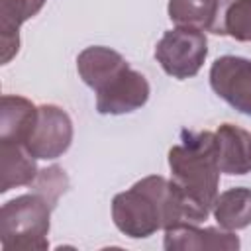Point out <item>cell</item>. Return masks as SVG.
<instances>
[{
    "mask_svg": "<svg viewBox=\"0 0 251 251\" xmlns=\"http://www.w3.org/2000/svg\"><path fill=\"white\" fill-rule=\"evenodd\" d=\"M112 220L131 239H143L157 229L180 224H198L180 188L161 175L145 176L131 188L116 194L112 200Z\"/></svg>",
    "mask_w": 251,
    "mask_h": 251,
    "instance_id": "6da1fadb",
    "label": "cell"
},
{
    "mask_svg": "<svg viewBox=\"0 0 251 251\" xmlns=\"http://www.w3.org/2000/svg\"><path fill=\"white\" fill-rule=\"evenodd\" d=\"M171 180L180 188L198 224L208 218L218 198L220 167L212 131H182V143L169 151Z\"/></svg>",
    "mask_w": 251,
    "mask_h": 251,
    "instance_id": "7a4b0ae2",
    "label": "cell"
},
{
    "mask_svg": "<svg viewBox=\"0 0 251 251\" xmlns=\"http://www.w3.org/2000/svg\"><path fill=\"white\" fill-rule=\"evenodd\" d=\"M51 204L37 192L8 200L0 210V243L6 251H45L49 247Z\"/></svg>",
    "mask_w": 251,
    "mask_h": 251,
    "instance_id": "3957f363",
    "label": "cell"
},
{
    "mask_svg": "<svg viewBox=\"0 0 251 251\" xmlns=\"http://www.w3.org/2000/svg\"><path fill=\"white\" fill-rule=\"evenodd\" d=\"M208 55V39L202 29L176 25L159 39L155 59L161 69L178 80L198 75Z\"/></svg>",
    "mask_w": 251,
    "mask_h": 251,
    "instance_id": "277c9868",
    "label": "cell"
},
{
    "mask_svg": "<svg viewBox=\"0 0 251 251\" xmlns=\"http://www.w3.org/2000/svg\"><path fill=\"white\" fill-rule=\"evenodd\" d=\"M73 141V122L69 114L55 104L37 106L35 126L25 139V149L35 159H57L61 157Z\"/></svg>",
    "mask_w": 251,
    "mask_h": 251,
    "instance_id": "5b68a950",
    "label": "cell"
},
{
    "mask_svg": "<svg viewBox=\"0 0 251 251\" xmlns=\"http://www.w3.org/2000/svg\"><path fill=\"white\" fill-rule=\"evenodd\" d=\"M210 86L233 110L251 116V59L218 57L210 67Z\"/></svg>",
    "mask_w": 251,
    "mask_h": 251,
    "instance_id": "8992f818",
    "label": "cell"
},
{
    "mask_svg": "<svg viewBox=\"0 0 251 251\" xmlns=\"http://www.w3.org/2000/svg\"><path fill=\"white\" fill-rule=\"evenodd\" d=\"M149 92L151 88L147 78L139 71L127 67L94 92L96 110L98 114H110V116L127 114L141 108L149 100Z\"/></svg>",
    "mask_w": 251,
    "mask_h": 251,
    "instance_id": "52a82bcc",
    "label": "cell"
},
{
    "mask_svg": "<svg viewBox=\"0 0 251 251\" xmlns=\"http://www.w3.org/2000/svg\"><path fill=\"white\" fill-rule=\"evenodd\" d=\"M163 247L167 251H235L239 249V237L224 227H198V224H180L165 229Z\"/></svg>",
    "mask_w": 251,
    "mask_h": 251,
    "instance_id": "ba28073f",
    "label": "cell"
},
{
    "mask_svg": "<svg viewBox=\"0 0 251 251\" xmlns=\"http://www.w3.org/2000/svg\"><path fill=\"white\" fill-rule=\"evenodd\" d=\"M233 0H169V18L175 25H188L224 35L226 10Z\"/></svg>",
    "mask_w": 251,
    "mask_h": 251,
    "instance_id": "9c48e42d",
    "label": "cell"
},
{
    "mask_svg": "<svg viewBox=\"0 0 251 251\" xmlns=\"http://www.w3.org/2000/svg\"><path fill=\"white\" fill-rule=\"evenodd\" d=\"M214 135L220 171L226 175L251 173V133L233 124H222Z\"/></svg>",
    "mask_w": 251,
    "mask_h": 251,
    "instance_id": "30bf717a",
    "label": "cell"
},
{
    "mask_svg": "<svg viewBox=\"0 0 251 251\" xmlns=\"http://www.w3.org/2000/svg\"><path fill=\"white\" fill-rule=\"evenodd\" d=\"M127 67H129L127 61L118 51L104 45L86 47L76 57V71L82 82L90 86L94 92Z\"/></svg>",
    "mask_w": 251,
    "mask_h": 251,
    "instance_id": "8fae6325",
    "label": "cell"
},
{
    "mask_svg": "<svg viewBox=\"0 0 251 251\" xmlns=\"http://www.w3.org/2000/svg\"><path fill=\"white\" fill-rule=\"evenodd\" d=\"M45 0H0V45L2 65L10 63L20 49V25L33 18Z\"/></svg>",
    "mask_w": 251,
    "mask_h": 251,
    "instance_id": "7c38bea8",
    "label": "cell"
},
{
    "mask_svg": "<svg viewBox=\"0 0 251 251\" xmlns=\"http://www.w3.org/2000/svg\"><path fill=\"white\" fill-rule=\"evenodd\" d=\"M37 120V106L24 96L4 94L0 102V141L25 145Z\"/></svg>",
    "mask_w": 251,
    "mask_h": 251,
    "instance_id": "4fadbf2b",
    "label": "cell"
},
{
    "mask_svg": "<svg viewBox=\"0 0 251 251\" xmlns=\"http://www.w3.org/2000/svg\"><path fill=\"white\" fill-rule=\"evenodd\" d=\"M0 192H8L16 186H29L37 176L35 157L22 143L0 141Z\"/></svg>",
    "mask_w": 251,
    "mask_h": 251,
    "instance_id": "5bb4252c",
    "label": "cell"
},
{
    "mask_svg": "<svg viewBox=\"0 0 251 251\" xmlns=\"http://www.w3.org/2000/svg\"><path fill=\"white\" fill-rule=\"evenodd\" d=\"M212 214L220 227L235 231L251 226V188L235 186L218 194Z\"/></svg>",
    "mask_w": 251,
    "mask_h": 251,
    "instance_id": "9a60e30c",
    "label": "cell"
},
{
    "mask_svg": "<svg viewBox=\"0 0 251 251\" xmlns=\"http://www.w3.org/2000/svg\"><path fill=\"white\" fill-rule=\"evenodd\" d=\"M224 35L251 41V0H233L224 18Z\"/></svg>",
    "mask_w": 251,
    "mask_h": 251,
    "instance_id": "2e32d148",
    "label": "cell"
},
{
    "mask_svg": "<svg viewBox=\"0 0 251 251\" xmlns=\"http://www.w3.org/2000/svg\"><path fill=\"white\" fill-rule=\"evenodd\" d=\"M29 186H33L37 194H41L51 206H55L59 196L67 188V175L61 167H49V169L39 171L35 180Z\"/></svg>",
    "mask_w": 251,
    "mask_h": 251,
    "instance_id": "e0dca14e",
    "label": "cell"
}]
</instances>
